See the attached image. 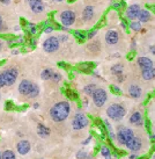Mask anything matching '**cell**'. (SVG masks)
<instances>
[{
    "mask_svg": "<svg viewBox=\"0 0 155 159\" xmlns=\"http://www.w3.org/2000/svg\"><path fill=\"white\" fill-rule=\"evenodd\" d=\"M71 111V106L66 101L57 102L54 106L50 109V116L54 122H62L68 117Z\"/></svg>",
    "mask_w": 155,
    "mask_h": 159,
    "instance_id": "6da1fadb",
    "label": "cell"
},
{
    "mask_svg": "<svg viewBox=\"0 0 155 159\" xmlns=\"http://www.w3.org/2000/svg\"><path fill=\"white\" fill-rule=\"evenodd\" d=\"M19 92L28 98H35L38 95L40 89L35 84H32L29 80H22L19 85Z\"/></svg>",
    "mask_w": 155,
    "mask_h": 159,
    "instance_id": "7a4b0ae2",
    "label": "cell"
},
{
    "mask_svg": "<svg viewBox=\"0 0 155 159\" xmlns=\"http://www.w3.org/2000/svg\"><path fill=\"white\" fill-rule=\"evenodd\" d=\"M126 114V109H125V107L123 105H120V103H112L110 106L108 107V109H106V115H108V117L111 120H114V121H120V120L123 119Z\"/></svg>",
    "mask_w": 155,
    "mask_h": 159,
    "instance_id": "3957f363",
    "label": "cell"
},
{
    "mask_svg": "<svg viewBox=\"0 0 155 159\" xmlns=\"http://www.w3.org/2000/svg\"><path fill=\"white\" fill-rule=\"evenodd\" d=\"M134 138L133 130L130 128H120L117 133V141L122 145H127Z\"/></svg>",
    "mask_w": 155,
    "mask_h": 159,
    "instance_id": "277c9868",
    "label": "cell"
},
{
    "mask_svg": "<svg viewBox=\"0 0 155 159\" xmlns=\"http://www.w3.org/2000/svg\"><path fill=\"white\" fill-rule=\"evenodd\" d=\"M18 70L16 69H8V70L4 71L2 73H0L2 81H4L5 86H11L13 85L16 79H18Z\"/></svg>",
    "mask_w": 155,
    "mask_h": 159,
    "instance_id": "5b68a950",
    "label": "cell"
},
{
    "mask_svg": "<svg viewBox=\"0 0 155 159\" xmlns=\"http://www.w3.org/2000/svg\"><path fill=\"white\" fill-rule=\"evenodd\" d=\"M89 124V120L88 117L84 115L82 113H76L74 119L72 121V127L74 130H81V129L86 128Z\"/></svg>",
    "mask_w": 155,
    "mask_h": 159,
    "instance_id": "8992f818",
    "label": "cell"
},
{
    "mask_svg": "<svg viewBox=\"0 0 155 159\" xmlns=\"http://www.w3.org/2000/svg\"><path fill=\"white\" fill-rule=\"evenodd\" d=\"M93 101L96 107H102L108 100V93L105 89H96L95 92L93 93Z\"/></svg>",
    "mask_w": 155,
    "mask_h": 159,
    "instance_id": "52a82bcc",
    "label": "cell"
},
{
    "mask_svg": "<svg viewBox=\"0 0 155 159\" xmlns=\"http://www.w3.org/2000/svg\"><path fill=\"white\" fill-rule=\"evenodd\" d=\"M43 49L46 52H54L59 49V39L57 36H50L43 43Z\"/></svg>",
    "mask_w": 155,
    "mask_h": 159,
    "instance_id": "ba28073f",
    "label": "cell"
},
{
    "mask_svg": "<svg viewBox=\"0 0 155 159\" xmlns=\"http://www.w3.org/2000/svg\"><path fill=\"white\" fill-rule=\"evenodd\" d=\"M60 22L64 27H70L75 22V14L72 11H64L60 14Z\"/></svg>",
    "mask_w": 155,
    "mask_h": 159,
    "instance_id": "9c48e42d",
    "label": "cell"
},
{
    "mask_svg": "<svg viewBox=\"0 0 155 159\" xmlns=\"http://www.w3.org/2000/svg\"><path fill=\"white\" fill-rule=\"evenodd\" d=\"M140 11H141V8H140V6H139L138 4L131 5V6H129L127 9H126V16H127L130 20L134 21L136 19L139 18Z\"/></svg>",
    "mask_w": 155,
    "mask_h": 159,
    "instance_id": "30bf717a",
    "label": "cell"
},
{
    "mask_svg": "<svg viewBox=\"0 0 155 159\" xmlns=\"http://www.w3.org/2000/svg\"><path fill=\"white\" fill-rule=\"evenodd\" d=\"M28 2H29L30 9L34 13L38 14L44 11V4L42 0H28Z\"/></svg>",
    "mask_w": 155,
    "mask_h": 159,
    "instance_id": "8fae6325",
    "label": "cell"
},
{
    "mask_svg": "<svg viewBox=\"0 0 155 159\" xmlns=\"http://www.w3.org/2000/svg\"><path fill=\"white\" fill-rule=\"evenodd\" d=\"M126 148H127L130 151H132V152H138V151L142 148V141L139 137L134 136V138L126 145Z\"/></svg>",
    "mask_w": 155,
    "mask_h": 159,
    "instance_id": "7c38bea8",
    "label": "cell"
},
{
    "mask_svg": "<svg viewBox=\"0 0 155 159\" xmlns=\"http://www.w3.org/2000/svg\"><path fill=\"white\" fill-rule=\"evenodd\" d=\"M130 123L136 125V127H141L144 124V119H142V115L140 111H134L132 113V115L130 116Z\"/></svg>",
    "mask_w": 155,
    "mask_h": 159,
    "instance_id": "4fadbf2b",
    "label": "cell"
},
{
    "mask_svg": "<svg viewBox=\"0 0 155 159\" xmlns=\"http://www.w3.org/2000/svg\"><path fill=\"white\" fill-rule=\"evenodd\" d=\"M118 41H119V35H118V33L116 30H109L105 34V42L108 44H117Z\"/></svg>",
    "mask_w": 155,
    "mask_h": 159,
    "instance_id": "5bb4252c",
    "label": "cell"
},
{
    "mask_svg": "<svg viewBox=\"0 0 155 159\" xmlns=\"http://www.w3.org/2000/svg\"><path fill=\"white\" fill-rule=\"evenodd\" d=\"M137 64L138 66L140 67L141 70H145V69H149V67H153V61L151 58L145 57V56H141L137 59Z\"/></svg>",
    "mask_w": 155,
    "mask_h": 159,
    "instance_id": "9a60e30c",
    "label": "cell"
},
{
    "mask_svg": "<svg viewBox=\"0 0 155 159\" xmlns=\"http://www.w3.org/2000/svg\"><path fill=\"white\" fill-rule=\"evenodd\" d=\"M16 149L20 155H27L30 151V143L28 141H20L16 145Z\"/></svg>",
    "mask_w": 155,
    "mask_h": 159,
    "instance_id": "2e32d148",
    "label": "cell"
},
{
    "mask_svg": "<svg viewBox=\"0 0 155 159\" xmlns=\"http://www.w3.org/2000/svg\"><path fill=\"white\" fill-rule=\"evenodd\" d=\"M129 94L133 99H138L142 95V89L138 85H131L129 89Z\"/></svg>",
    "mask_w": 155,
    "mask_h": 159,
    "instance_id": "e0dca14e",
    "label": "cell"
},
{
    "mask_svg": "<svg viewBox=\"0 0 155 159\" xmlns=\"http://www.w3.org/2000/svg\"><path fill=\"white\" fill-rule=\"evenodd\" d=\"M141 77L145 80H152L155 78V67H149L141 71Z\"/></svg>",
    "mask_w": 155,
    "mask_h": 159,
    "instance_id": "ac0fdd59",
    "label": "cell"
},
{
    "mask_svg": "<svg viewBox=\"0 0 155 159\" xmlns=\"http://www.w3.org/2000/svg\"><path fill=\"white\" fill-rule=\"evenodd\" d=\"M21 25H22V28H24L29 34H31V35H34L36 33V30H37V27H36V25H34V23H30V22H27L24 19H21Z\"/></svg>",
    "mask_w": 155,
    "mask_h": 159,
    "instance_id": "d6986e66",
    "label": "cell"
},
{
    "mask_svg": "<svg viewBox=\"0 0 155 159\" xmlns=\"http://www.w3.org/2000/svg\"><path fill=\"white\" fill-rule=\"evenodd\" d=\"M94 16V8L92 6H87L82 12V19L84 21H90Z\"/></svg>",
    "mask_w": 155,
    "mask_h": 159,
    "instance_id": "ffe728a7",
    "label": "cell"
},
{
    "mask_svg": "<svg viewBox=\"0 0 155 159\" xmlns=\"http://www.w3.org/2000/svg\"><path fill=\"white\" fill-rule=\"evenodd\" d=\"M111 72H112V75H115L117 78H119V77H123V73H124V66H123V64H115L114 66L111 67Z\"/></svg>",
    "mask_w": 155,
    "mask_h": 159,
    "instance_id": "44dd1931",
    "label": "cell"
},
{
    "mask_svg": "<svg viewBox=\"0 0 155 159\" xmlns=\"http://www.w3.org/2000/svg\"><path fill=\"white\" fill-rule=\"evenodd\" d=\"M138 20H139L141 23L148 22V21L151 20V13H149V11H148V9H141Z\"/></svg>",
    "mask_w": 155,
    "mask_h": 159,
    "instance_id": "7402d4cb",
    "label": "cell"
},
{
    "mask_svg": "<svg viewBox=\"0 0 155 159\" xmlns=\"http://www.w3.org/2000/svg\"><path fill=\"white\" fill-rule=\"evenodd\" d=\"M37 133H38V135H40L41 137H46L50 135V129L46 128L43 124H38V127H37Z\"/></svg>",
    "mask_w": 155,
    "mask_h": 159,
    "instance_id": "603a6c76",
    "label": "cell"
},
{
    "mask_svg": "<svg viewBox=\"0 0 155 159\" xmlns=\"http://www.w3.org/2000/svg\"><path fill=\"white\" fill-rule=\"evenodd\" d=\"M94 67L93 63H84V64H80L79 65V70L84 71V72H89Z\"/></svg>",
    "mask_w": 155,
    "mask_h": 159,
    "instance_id": "cb8c5ba5",
    "label": "cell"
},
{
    "mask_svg": "<svg viewBox=\"0 0 155 159\" xmlns=\"http://www.w3.org/2000/svg\"><path fill=\"white\" fill-rule=\"evenodd\" d=\"M52 73H53V71L51 70V69H45V70L41 73V77H42L43 80H49V79H51Z\"/></svg>",
    "mask_w": 155,
    "mask_h": 159,
    "instance_id": "d4e9b609",
    "label": "cell"
},
{
    "mask_svg": "<svg viewBox=\"0 0 155 159\" xmlns=\"http://www.w3.org/2000/svg\"><path fill=\"white\" fill-rule=\"evenodd\" d=\"M95 89H96V86L94 84H90V85L84 86V94H87V95H93V93L95 92Z\"/></svg>",
    "mask_w": 155,
    "mask_h": 159,
    "instance_id": "484cf974",
    "label": "cell"
},
{
    "mask_svg": "<svg viewBox=\"0 0 155 159\" xmlns=\"http://www.w3.org/2000/svg\"><path fill=\"white\" fill-rule=\"evenodd\" d=\"M130 28H131L133 31H136V33L141 31V22H140V21H132L131 25H130Z\"/></svg>",
    "mask_w": 155,
    "mask_h": 159,
    "instance_id": "4316f807",
    "label": "cell"
},
{
    "mask_svg": "<svg viewBox=\"0 0 155 159\" xmlns=\"http://www.w3.org/2000/svg\"><path fill=\"white\" fill-rule=\"evenodd\" d=\"M101 153L104 157V159H111V151L108 146L104 145L101 148Z\"/></svg>",
    "mask_w": 155,
    "mask_h": 159,
    "instance_id": "83f0119b",
    "label": "cell"
},
{
    "mask_svg": "<svg viewBox=\"0 0 155 159\" xmlns=\"http://www.w3.org/2000/svg\"><path fill=\"white\" fill-rule=\"evenodd\" d=\"M124 0H114V2H112V7L115 9H122L124 7Z\"/></svg>",
    "mask_w": 155,
    "mask_h": 159,
    "instance_id": "f1b7e54d",
    "label": "cell"
},
{
    "mask_svg": "<svg viewBox=\"0 0 155 159\" xmlns=\"http://www.w3.org/2000/svg\"><path fill=\"white\" fill-rule=\"evenodd\" d=\"M2 159H16V157H15L13 151L7 150L2 153Z\"/></svg>",
    "mask_w": 155,
    "mask_h": 159,
    "instance_id": "f546056e",
    "label": "cell"
},
{
    "mask_svg": "<svg viewBox=\"0 0 155 159\" xmlns=\"http://www.w3.org/2000/svg\"><path fill=\"white\" fill-rule=\"evenodd\" d=\"M66 95L68 97V99H71V100H76V99H78V93H75L74 91H72V89H67Z\"/></svg>",
    "mask_w": 155,
    "mask_h": 159,
    "instance_id": "4dcf8cb0",
    "label": "cell"
},
{
    "mask_svg": "<svg viewBox=\"0 0 155 159\" xmlns=\"http://www.w3.org/2000/svg\"><path fill=\"white\" fill-rule=\"evenodd\" d=\"M73 35L75 36L78 40H80V41H84V40H86L87 39V36L84 35L82 31H73Z\"/></svg>",
    "mask_w": 155,
    "mask_h": 159,
    "instance_id": "1f68e13d",
    "label": "cell"
},
{
    "mask_svg": "<svg viewBox=\"0 0 155 159\" xmlns=\"http://www.w3.org/2000/svg\"><path fill=\"white\" fill-rule=\"evenodd\" d=\"M23 41H24V39H23V37H19V39H13V40L9 41V44H11V45L21 44V43H23Z\"/></svg>",
    "mask_w": 155,
    "mask_h": 159,
    "instance_id": "d6a6232c",
    "label": "cell"
},
{
    "mask_svg": "<svg viewBox=\"0 0 155 159\" xmlns=\"http://www.w3.org/2000/svg\"><path fill=\"white\" fill-rule=\"evenodd\" d=\"M51 79H52L54 83H58V81H60V80H62V75H60V73H58V72H53Z\"/></svg>",
    "mask_w": 155,
    "mask_h": 159,
    "instance_id": "836d02e7",
    "label": "cell"
},
{
    "mask_svg": "<svg viewBox=\"0 0 155 159\" xmlns=\"http://www.w3.org/2000/svg\"><path fill=\"white\" fill-rule=\"evenodd\" d=\"M76 158L78 159H87L88 158V155H87L84 151H79V152L76 153Z\"/></svg>",
    "mask_w": 155,
    "mask_h": 159,
    "instance_id": "e575fe53",
    "label": "cell"
},
{
    "mask_svg": "<svg viewBox=\"0 0 155 159\" xmlns=\"http://www.w3.org/2000/svg\"><path fill=\"white\" fill-rule=\"evenodd\" d=\"M103 123H104V125H105V128L108 129V133L109 134L114 133V131H112V127H111V124L108 122V120H104V121H103Z\"/></svg>",
    "mask_w": 155,
    "mask_h": 159,
    "instance_id": "d590c367",
    "label": "cell"
},
{
    "mask_svg": "<svg viewBox=\"0 0 155 159\" xmlns=\"http://www.w3.org/2000/svg\"><path fill=\"white\" fill-rule=\"evenodd\" d=\"M14 108H15V107H14V103L12 101H6V109H7V111H13Z\"/></svg>",
    "mask_w": 155,
    "mask_h": 159,
    "instance_id": "8d00e7d4",
    "label": "cell"
},
{
    "mask_svg": "<svg viewBox=\"0 0 155 159\" xmlns=\"http://www.w3.org/2000/svg\"><path fill=\"white\" fill-rule=\"evenodd\" d=\"M111 91L115 93V94H120V93H122V91H120L119 87H118V86H115V85H112V86H111Z\"/></svg>",
    "mask_w": 155,
    "mask_h": 159,
    "instance_id": "74e56055",
    "label": "cell"
},
{
    "mask_svg": "<svg viewBox=\"0 0 155 159\" xmlns=\"http://www.w3.org/2000/svg\"><path fill=\"white\" fill-rule=\"evenodd\" d=\"M96 33H97V30H96V29H94V30H90L88 34H87V39H93L94 36L96 35Z\"/></svg>",
    "mask_w": 155,
    "mask_h": 159,
    "instance_id": "f35d334b",
    "label": "cell"
},
{
    "mask_svg": "<svg viewBox=\"0 0 155 159\" xmlns=\"http://www.w3.org/2000/svg\"><path fill=\"white\" fill-rule=\"evenodd\" d=\"M136 48H137V42H136V40H132V43H131V50H134Z\"/></svg>",
    "mask_w": 155,
    "mask_h": 159,
    "instance_id": "ab89813d",
    "label": "cell"
},
{
    "mask_svg": "<svg viewBox=\"0 0 155 159\" xmlns=\"http://www.w3.org/2000/svg\"><path fill=\"white\" fill-rule=\"evenodd\" d=\"M53 29H54V28H53V27H51V26H48L46 27V29H45V33H51V31L53 30Z\"/></svg>",
    "mask_w": 155,
    "mask_h": 159,
    "instance_id": "60d3db41",
    "label": "cell"
},
{
    "mask_svg": "<svg viewBox=\"0 0 155 159\" xmlns=\"http://www.w3.org/2000/svg\"><path fill=\"white\" fill-rule=\"evenodd\" d=\"M149 51H151L152 55L155 56V45H151V47H149Z\"/></svg>",
    "mask_w": 155,
    "mask_h": 159,
    "instance_id": "b9f144b4",
    "label": "cell"
},
{
    "mask_svg": "<svg viewBox=\"0 0 155 159\" xmlns=\"http://www.w3.org/2000/svg\"><path fill=\"white\" fill-rule=\"evenodd\" d=\"M90 139H92V137L89 136L88 138H87V139H86V141H84V142H82V144H84V145H86V144H88L89 142H90Z\"/></svg>",
    "mask_w": 155,
    "mask_h": 159,
    "instance_id": "7bdbcfd3",
    "label": "cell"
},
{
    "mask_svg": "<svg viewBox=\"0 0 155 159\" xmlns=\"http://www.w3.org/2000/svg\"><path fill=\"white\" fill-rule=\"evenodd\" d=\"M60 40H62V41H66L67 40V36L66 35H60V36H59V41H60Z\"/></svg>",
    "mask_w": 155,
    "mask_h": 159,
    "instance_id": "ee69618b",
    "label": "cell"
},
{
    "mask_svg": "<svg viewBox=\"0 0 155 159\" xmlns=\"http://www.w3.org/2000/svg\"><path fill=\"white\" fill-rule=\"evenodd\" d=\"M5 84H4V81H2V78H1V75H0V89L1 87H4Z\"/></svg>",
    "mask_w": 155,
    "mask_h": 159,
    "instance_id": "f6af8a7d",
    "label": "cell"
},
{
    "mask_svg": "<svg viewBox=\"0 0 155 159\" xmlns=\"http://www.w3.org/2000/svg\"><path fill=\"white\" fill-rule=\"evenodd\" d=\"M137 158H138L137 155H131V156H130V159H137Z\"/></svg>",
    "mask_w": 155,
    "mask_h": 159,
    "instance_id": "bcb514c9",
    "label": "cell"
},
{
    "mask_svg": "<svg viewBox=\"0 0 155 159\" xmlns=\"http://www.w3.org/2000/svg\"><path fill=\"white\" fill-rule=\"evenodd\" d=\"M1 2H4V4H9L11 2V0H0Z\"/></svg>",
    "mask_w": 155,
    "mask_h": 159,
    "instance_id": "7dc6e473",
    "label": "cell"
},
{
    "mask_svg": "<svg viewBox=\"0 0 155 159\" xmlns=\"http://www.w3.org/2000/svg\"><path fill=\"white\" fill-rule=\"evenodd\" d=\"M2 28V19H1V16H0V29Z\"/></svg>",
    "mask_w": 155,
    "mask_h": 159,
    "instance_id": "c3c4849f",
    "label": "cell"
},
{
    "mask_svg": "<svg viewBox=\"0 0 155 159\" xmlns=\"http://www.w3.org/2000/svg\"><path fill=\"white\" fill-rule=\"evenodd\" d=\"M122 26H123V27L125 28V29H126V27H127V25H126V23H125L124 21H123V22H122Z\"/></svg>",
    "mask_w": 155,
    "mask_h": 159,
    "instance_id": "681fc988",
    "label": "cell"
},
{
    "mask_svg": "<svg viewBox=\"0 0 155 159\" xmlns=\"http://www.w3.org/2000/svg\"><path fill=\"white\" fill-rule=\"evenodd\" d=\"M12 52H13V53H14V55H16V53H18V52H19V51H18V50H13V51H12Z\"/></svg>",
    "mask_w": 155,
    "mask_h": 159,
    "instance_id": "f907efd6",
    "label": "cell"
},
{
    "mask_svg": "<svg viewBox=\"0 0 155 159\" xmlns=\"http://www.w3.org/2000/svg\"><path fill=\"white\" fill-rule=\"evenodd\" d=\"M152 139H153V141L155 142V135H153V136H152Z\"/></svg>",
    "mask_w": 155,
    "mask_h": 159,
    "instance_id": "816d5d0a",
    "label": "cell"
},
{
    "mask_svg": "<svg viewBox=\"0 0 155 159\" xmlns=\"http://www.w3.org/2000/svg\"><path fill=\"white\" fill-rule=\"evenodd\" d=\"M0 159H2V155L1 153H0Z\"/></svg>",
    "mask_w": 155,
    "mask_h": 159,
    "instance_id": "f5cc1de1",
    "label": "cell"
},
{
    "mask_svg": "<svg viewBox=\"0 0 155 159\" xmlns=\"http://www.w3.org/2000/svg\"><path fill=\"white\" fill-rule=\"evenodd\" d=\"M153 158H154V159H155V155H154V156H153Z\"/></svg>",
    "mask_w": 155,
    "mask_h": 159,
    "instance_id": "db71d44e",
    "label": "cell"
},
{
    "mask_svg": "<svg viewBox=\"0 0 155 159\" xmlns=\"http://www.w3.org/2000/svg\"><path fill=\"white\" fill-rule=\"evenodd\" d=\"M0 49H1V43H0Z\"/></svg>",
    "mask_w": 155,
    "mask_h": 159,
    "instance_id": "11a10c76",
    "label": "cell"
},
{
    "mask_svg": "<svg viewBox=\"0 0 155 159\" xmlns=\"http://www.w3.org/2000/svg\"><path fill=\"white\" fill-rule=\"evenodd\" d=\"M57 1H62V0H57Z\"/></svg>",
    "mask_w": 155,
    "mask_h": 159,
    "instance_id": "9f6ffc18",
    "label": "cell"
}]
</instances>
